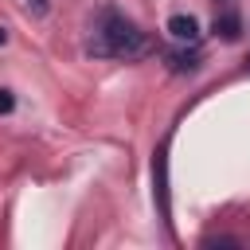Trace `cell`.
Here are the masks:
<instances>
[{
  "label": "cell",
  "instance_id": "obj_1",
  "mask_svg": "<svg viewBox=\"0 0 250 250\" xmlns=\"http://www.w3.org/2000/svg\"><path fill=\"white\" fill-rule=\"evenodd\" d=\"M148 51V35L133 23V20H125L121 12H113V8H105L102 16H98V23H94V39H90V55H102V59H141Z\"/></svg>",
  "mask_w": 250,
  "mask_h": 250
},
{
  "label": "cell",
  "instance_id": "obj_2",
  "mask_svg": "<svg viewBox=\"0 0 250 250\" xmlns=\"http://www.w3.org/2000/svg\"><path fill=\"white\" fill-rule=\"evenodd\" d=\"M168 35L176 43H199V20L195 16H172L168 20Z\"/></svg>",
  "mask_w": 250,
  "mask_h": 250
},
{
  "label": "cell",
  "instance_id": "obj_3",
  "mask_svg": "<svg viewBox=\"0 0 250 250\" xmlns=\"http://www.w3.org/2000/svg\"><path fill=\"white\" fill-rule=\"evenodd\" d=\"M168 66H172L176 74H184V70H195V66H199V51H195V43L168 51Z\"/></svg>",
  "mask_w": 250,
  "mask_h": 250
},
{
  "label": "cell",
  "instance_id": "obj_4",
  "mask_svg": "<svg viewBox=\"0 0 250 250\" xmlns=\"http://www.w3.org/2000/svg\"><path fill=\"white\" fill-rule=\"evenodd\" d=\"M152 172H156V199H160V215H164V223H168V180H164V172H168V160H164V148L156 152V164H152Z\"/></svg>",
  "mask_w": 250,
  "mask_h": 250
},
{
  "label": "cell",
  "instance_id": "obj_5",
  "mask_svg": "<svg viewBox=\"0 0 250 250\" xmlns=\"http://www.w3.org/2000/svg\"><path fill=\"white\" fill-rule=\"evenodd\" d=\"M215 31H223V39H238V16L234 12L215 16Z\"/></svg>",
  "mask_w": 250,
  "mask_h": 250
},
{
  "label": "cell",
  "instance_id": "obj_6",
  "mask_svg": "<svg viewBox=\"0 0 250 250\" xmlns=\"http://www.w3.org/2000/svg\"><path fill=\"white\" fill-rule=\"evenodd\" d=\"M23 4H27L31 16H47V12H51V0H23Z\"/></svg>",
  "mask_w": 250,
  "mask_h": 250
},
{
  "label": "cell",
  "instance_id": "obj_7",
  "mask_svg": "<svg viewBox=\"0 0 250 250\" xmlns=\"http://www.w3.org/2000/svg\"><path fill=\"white\" fill-rule=\"evenodd\" d=\"M12 105H16L12 90H0V113H12Z\"/></svg>",
  "mask_w": 250,
  "mask_h": 250
},
{
  "label": "cell",
  "instance_id": "obj_8",
  "mask_svg": "<svg viewBox=\"0 0 250 250\" xmlns=\"http://www.w3.org/2000/svg\"><path fill=\"white\" fill-rule=\"evenodd\" d=\"M4 39H8V31H4V27H0V43H4Z\"/></svg>",
  "mask_w": 250,
  "mask_h": 250
},
{
  "label": "cell",
  "instance_id": "obj_9",
  "mask_svg": "<svg viewBox=\"0 0 250 250\" xmlns=\"http://www.w3.org/2000/svg\"><path fill=\"white\" fill-rule=\"evenodd\" d=\"M246 66H250V59H246Z\"/></svg>",
  "mask_w": 250,
  "mask_h": 250
}]
</instances>
